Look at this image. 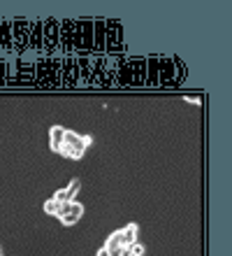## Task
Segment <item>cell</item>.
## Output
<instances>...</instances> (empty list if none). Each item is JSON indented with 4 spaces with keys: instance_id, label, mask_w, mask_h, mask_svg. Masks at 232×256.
I'll use <instances>...</instances> for the list:
<instances>
[{
    "instance_id": "1",
    "label": "cell",
    "mask_w": 232,
    "mask_h": 256,
    "mask_svg": "<svg viewBox=\"0 0 232 256\" xmlns=\"http://www.w3.org/2000/svg\"><path fill=\"white\" fill-rule=\"evenodd\" d=\"M186 80V66L177 56H158V86L177 88Z\"/></svg>"
},
{
    "instance_id": "2",
    "label": "cell",
    "mask_w": 232,
    "mask_h": 256,
    "mask_svg": "<svg viewBox=\"0 0 232 256\" xmlns=\"http://www.w3.org/2000/svg\"><path fill=\"white\" fill-rule=\"evenodd\" d=\"M93 138L91 135H79L72 133V130H65V138H63V147H60L58 154L72 158V161H79L81 156L86 154V149L91 147Z\"/></svg>"
},
{
    "instance_id": "3",
    "label": "cell",
    "mask_w": 232,
    "mask_h": 256,
    "mask_svg": "<svg viewBox=\"0 0 232 256\" xmlns=\"http://www.w3.org/2000/svg\"><path fill=\"white\" fill-rule=\"evenodd\" d=\"M5 86H35V63L19 56L14 63V74H7Z\"/></svg>"
},
{
    "instance_id": "4",
    "label": "cell",
    "mask_w": 232,
    "mask_h": 256,
    "mask_svg": "<svg viewBox=\"0 0 232 256\" xmlns=\"http://www.w3.org/2000/svg\"><path fill=\"white\" fill-rule=\"evenodd\" d=\"M105 54L107 56L123 54V26L116 19L105 21Z\"/></svg>"
},
{
    "instance_id": "5",
    "label": "cell",
    "mask_w": 232,
    "mask_h": 256,
    "mask_svg": "<svg viewBox=\"0 0 232 256\" xmlns=\"http://www.w3.org/2000/svg\"><path fill=\"white\" fill-rule=\"evenodd\" d=\"M74 54H93V21H74Z\"/></svg>"
},
{
    "instance_id": "6",
    "label": "cell",
    "mask_w": 232,
    "mask_h": 256,
    "mask_svg": "<svg viewBox=\"0 0 232 256\" xmlns=\"http://www.w3.org/2000/svg\"><path fill=\"white\" fill-rule=\"evenodd\" d=\"M58 19H46L42 26V52L53 54L60 49V38H58Z\"/></svg>"
},
{
    "instance_id": "7",
    "label": "cell",
    "mask_w": 232,
    "mask_h": 256,
    "mask_svg": "<svg viewBox=\"0 0 232 256\" xmlns=\"http://www.w3.org/2000/svg\"><path fill=\"white\" fill-rule=\"evenodd\" d=\"M28 35H30V21L26 19L12 21V49L16 54H23L28 49Z\"/></svg>"
},
{
    "instance_id": "8",
    "label": "cell",
    "mask_w": 232,
    "mask_h": 256,
    "mask_svg": "<svg viewBox=\"0 0 232 256\" xmlns=\"http://www.w3.org/2000/svg\"><path fill=\"white\" fill-rule=\"evenodd\" d=\"M60 88H79V70H77V58L74 56H65L63 58Z\"/></svg>"
},
{
    "instance_id": "9",
    "label": "cell",
    "mask_w": 232,
    "mask_h": 256,
    "mask_svg": "<svg viewBox=\"0 0 232 256\" xmlns=\"http://www.w3.org/2000/svg\"><path fill=\"white\" fill-rule=\"evenodd\" d=\"M58 38H60V52L65 56H74V19L58 21Z\"/></svg>"
},
{
    "instance_id": "10",
    "label": "cell",
    "mask_w": 232,
    "mask_h": 256,
    "mask_svg": "<svg viewBox=\"0 0 232 256\" xmlns=\"http://www.w3.org/2000/svg\"><path fill=\"white\" fill-rule=\"evenodd\" d=\"M58 222L63 224V226H74V224L79 222L81 216H84V205L81 202H60L58 208Z\"/></svg>"
},
{
    "instance_id": "11",
    "label": "cell",
    "mask_w": 232,
    "mask_h": 256,
    "mask_svg": "<svg viewBox=\"0 0 232 256\" xmlns=\"http://www.w3.org/2000/svg\"><path fill=\"white\" fill-rule=\"evenodd\" d=\"M126 61L130 68V77H133L130 86H146V56H126Z\"/></svg>"
},
{
    "instance_id": "12",
    "label": "cell",
    "mask_w": 232,
    "mask_h": 256,
    "mask_svg": "<svg viewBox=\"0 0 232 256\" xmlns=\"http://www.w3.org/2000/svg\"><path fill=\"white\" fill-rule=\"evenodd\" d=\"M133 84V77H130V68H128L126 56H119V63H116V77H114V86H130Z\"/></svg>"
},
{
    "instance_id": "13",
    "label": "cell",
    "mask_w": 232,
    "mask_h": 256,
    "mask_svg": "<svg viewBox=\"0 0 232 256\" xmlns=\"http://www.w3.org/2000/svg\"><path fill=\"white\" fill-rule=\"evenodd\" d=\"M77 58V70H79V86H88V80H91V54H74Z\"/></svg>"
},
{
    "instance_id": "14",
    "label": "cell",
    "mask_w": 232,
    "mask_h": 256,
    "mask_svg": "<svg viewBox=\"0 0 232 256\" xmlns=\"http://www.w3.org/2000/svg\"><path fill=\"white\" fill-rule=\"evenodd\" d=\"M93 54H105V19L93 21Z\"/></svg>"
},
{
    "instance_id": "15",
    "label": "cell",
    "mask_w": 232,
    "mask_h": 256,
    "mask_svg": "<svg viewBox=\"0 0 232 256\" xmlns=\"http://www.w3.org/2000/svg\"><path fill=\"white\" fill-rule=\"evenodd\" d=\"M49 58H37L35 61V86L40 88H51L49 86Z\"/></svg>"
},
{
    "instance_id": "16",
    "label": "cell",
    "mask_w": 232,
    "mask_h": 256,
    "mask_svg": "<svg viewBox=\"0 0 232 256\" xmlns=\"http://www.w3.org/2000/svg\"><path fill=\"white\" fill-rule=\"evenodd\" d=\"M42 26H44V21H30L28 49H33V52H42Z\"/></svg>"
},
{
    "instance_id": "17",
    "label": "cell",
    "mask_w": 232,
    "mask_h": 256,
    "mask_svg": "<svg viewBox=\"0 0 232 256\" xmlns=\"http://www.w3.org/2000/svg\"><path fill=\"white\" fill-rule=\"evenodd\" d=\"M81 182L79 180H72V182L67 184L65 189H60L53 194V200H58V202H72L74 200V196H77V191H79Z\"/></svg>"
},
{
    "instance_id": "18",
    "label": "cell",
    "mask_w": 232,
    "mask_h": 256,
    "mask_svg": "<svg viewBox=\"0 0 232 256\" xmlns=\"http://www.w3.org/2000/svg\"><path fill=\"white\" fill-rule=\"evenodd\" d=\"M49 86L51 88H60V70H63V58L58 56H51L49 58Z\"/></svg>"
},
{
    "instance_id": "19",
    "label": "cell",
    "mask_w": 232,
    "mask_h": 256,
    "mask_svg": "<svg viewBox=\"0 0 232 256\" xmlns=\"http://www.w3.org/2000/svg\"><path fill=\"white\" fill-rule=\"evenodd\" d=\"M146 86H158V56H146Z\"/></svg>"
},
{
    "instance_id": "20",
    "label": "cell",
    "mask_w": 232,
    "mask_h": 256,
    "mask_svg": "<svg viewBox=\"0 0 232 256\" xmlns=\"http://www.w3.org/2000/svg\"><path fill=\"white\" fill-rule=\"evenodd\" d=\"M0 52H12V21H0Z\"/></svg>"
},
{
    "instance_id": "21",
    "label": "cell",
    "mask_w": 232,
    "mask_h": 256,
    "mask_svg": "<svg viewBox=\"0 0 232 256\" xmlns=\"http://www.w3.org/2000/svg\"><path fill=\"white\" fill-rule=\"evenodd\" d=\"M63 138H65V128L63 126H51V130H49V147H51L53 152H60V147H63Z\"/></svg>"
},
{
    "instance_id": "22",
    "label": "cell",
    "mask_w": 232,
    "mask_h": 256,
    "mask_svg": "<svg viewBox=\"0 0 232 256\" xmlns=\"http://www.w3.org/2000/svg\"><path fill=\"white\" fill-rule=\"evenodd\" d=\"M139 230H137V224H128L126 228H121V238H123V247H130V244L139 242Z\"/></svg>"
},
{
    "instance_id": "23",
    "label": "cell",
    "mask_w": 232,
    "mask_h": 256,
    "mask_svg": "<svg viewBox=\"0 0 232 256\" xmlns=\"http://www.w3.org/2000/svg\"><path fill=\"white\" fill-rule=\"evenodd\" d=\"M105 247L112 252V254H114V252H119L121 247H123V238H121V230H114L112 236L107 238V244H105Z\"/></svg>"
},
{
    "instance_id": "24",
    "label": "cell",
    "mask_w": 232,
    "mask_h": 256,
    "mask_svg": "<svg viewBox=\"0 0 232 256\" xmlns=\"http://www.w3.org/2000/svg\"><path fill=\"white\" fill-rule=\"evenodd\" d=\"M58 208H60V202L53 200V198L44 202V212H46V214H53V216H56V214H58Z\"/></svg>"
},
{
    "instance_id": "25",
    "label": "cell",
    "mask_w": 232,
    "mask_h": 256,
    "mask_svg": "<svg viewBox=\"0 0 232 256\" xmlns=\"http://www.w3.org/2000/svg\"><path fill=\"white\" fill-rule=\"evenodd\" d=\"M5 82H7V61L0 58V86H5Z\"/></svg>"
},
{
    "instance_id": "26",
    "label": "cell",
    "mask_w": 232,
    "mask_h": 256,
    "mask_svg": "<svg viewBox=\"0 0 232 256\" xmlns=\"http://www.w3.org/2000/svg\"><path fill=\"white\" fill-rule=\"evenodd\" d=\"M128 250H130V256H142V254H144V244L135 242V244H130Z\"/></svg>"
},
{
    "instance_id": "27",
    "label": "cell",
    "mask_w": 232,
    "mask_h": 256,
    "mask_svg": "<svg viewBox=\"0 0 232 256\" xmlns=\"http://www.w3.org/2000/svg\"><path fill=\"white\" fill-rule=\"evenodd\" d=\"M186 100H188V102H198V105H200V102H202V98H200V96H186Z\"/></svg>"
},
{
    "instance_id": "28",
    "label": "cell",
    "mask_w": 232,
    "mask_h": 256,
    "mask_svg": "<svg viewBox=\"0 0 232 256\" xmlns=\"http://www.w3.org/2000/svg\"><path fill=\"white\" fill-rule=\"evenodd\" d=\"M98 256H112V252L107 250V247H102V250H98Z\"/></svg>"
},
{
    "instance_id": "29",
    "label": "cell",
    "mask_w": 232,
    "mask_h": 256,
    "mask_svg": "<svg viewBox=\"0 0 232 256\" xmlns=\"http://www.w3.org/2000/svg\"><path fill=\"white\" fill-rule=\"evenodd\" d=\"M0 256H2V252H0Z\"/></svg>"
}]
</instances>
